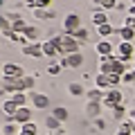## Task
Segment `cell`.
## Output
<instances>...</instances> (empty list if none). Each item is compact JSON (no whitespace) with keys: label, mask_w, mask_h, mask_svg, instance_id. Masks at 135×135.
<instances>
[{"label":"cell","mask_w":135,"mask_h":135,"mask_svg":"<svg viewBox=\"0 0 135 135\" xmlns=\"http://www.w3.org/2000/svg\"><path fill=\"white\" fill-rule=\"evenodd\" d=\"M36 133H38V126L34 122H27V124L20 126V135H36Z\"/></svg>","instance_id":"f546056e"},{"label":"cell","mask_w":135,"mask_h":135,"mask_svg":"<svg viewBox=\"0 0 135 135\" xmlns=\"http://www.w3.org/2000/svg\"><path fill=\"white\" fill-rule=\"evenodd\" d=\"M32 16L36 20H50L54 18V9H43V7H36V9L32 11Z\"/></svg>","instance_id":"e0dca14e"},{"label":"cell","mask_w":135,"mask_h":135,"mask_svg":"<svg viewBox=\"0 0 135 135\" xmlns=\"http://www.w3.org/2000/svg\"><path fill=\"white\" fill-rule=\"evenodd\" d=\"M117 135H135V128H133V124H131V119L117 124Z\"/></svg>","instance_id":"44dd1931"},{"label":"cell","mask_w":135,"mask_h":135,"mask_svg":"<svg viewBox=\"0 0 135 135\" xmlns=\"http://www.w3.org/2000/svg\"><path fill=\"white\" fill-rule=\"evenodd\" d=\"M122 104H124V95H122V90H117V88L108 90L106 95H104V99H101V106L113 108V110H115L117 106H122Z\"/></svg>","instance_id":"3957f363"},{"label":"cell","mask_w":135,"mask_h":135,"mask_svg":"<svg viewBox=\"0 0 135 135\" xmlns=\"http://www.w3.org/2000/svg\"><path fill=\"white\" fill-rule=\"evenodd\" d=\"M16 110H18V106H16L14 101H11L9 97H7V99L2 101V113H5V115H7V117H9V119H11V117L16 115Z\"/></svg>","instance_id":"7402d4cb"},{"label":"cell","mask_w":135,"mask_h":135,"mask_svg":"<svg viewBox=\"0 0 135 135\" xmlns=\"http://www.w3.org/2000/svg\"><path fill=\"white\" fill-rule=\"evenodd\" d=\"M20 52H23L25 56H32V59H41V56H45L41 41H38V43H25L23 47H20Z\"/></svg>","instance_id":"8992f818"},{"label":"cell","mask_w":135,"mask_h":135,"mask_svg":"<svg viewBox=\"0 0 135 135\" xmlns=\"http://www.w3.org/2000/svg\"><path fill=\"white\" fill-rule=\"evenodd\" d=\"M5 92H7V90H5V81H0V97L5 95Z\"/></svg>","instance_id":"74e56055"},{"label":"cell","mask_w":135,"mask_h":135,"mask_svg":"<svg viewBox=\"0 0 135 135\" xmlns=\"http://www.w3.org/2000/svg\"><path fill=\"white\" fill-rule=\"evenodd\" d=\"M122 83H124V86H133V70H128V72L122 74Z\"/></svg>","instance_id":"d6a6232c"},{"label":"cell","mask_w":135,"mask_h":135,"mask_svg":"<svg viewBox=\"0 0 135 135\" xmlns=\"http://www.w3.org/2000/svg\"><path fill=\"white\" fill-rule=\"evenodd\" d=\"M52 115L56 117L59 122H65L68 117H70V110H68V108H63V106H56V108H52Z\"/></svg>","instance_id":"f1b7e54d"},{"label":"cell","mask_w":135,"mask_h":135,"mask_svg":"<svg viewBox=\"0 0 135 135\" xmlns=\"http://www.w3.org/2000/svg\"><path fill=\"white\" fill-rule=\"evenodd\" d=\"M9 99L11 101H14V104H16V106H27V101H29V95H27V92H14V95H9Z\"/></svg>","instance_id":"603a6c76"},{"label":"cell","mask_w":135,"mask_h":135,"mask_svg":"<svg viewBox=\"0 0 135 135\" xmlns=\"http://www.w3.org/2000/svg\"><path fill=\"white\" fill-rule=\"evenodd\" d=\"M29 101H32V106L36 108V110H45V108L50 106V97L45 95V92H32V95H29Z\"/></svg>","instance_id":"52a82bcc"},{"label":"cell","mask_w":135,"mask_h":135,"mask_svg":"<svg viewBox=\"0 0 135 135\" xmlns=\"http://www.w3.org/2000/svg\"><path fill=\"white\" fill-rule=\"evenodd\" d=\"M133 108H135V106H133Z\"/></svg>","instance_id":"7bdbcfd3"},{"label":"cell","mask_w":135,"mask_h":135,"mask_svg":"<svg viewBox=\"0 0 135 135\" xmlns=\"http://www.w3.org/2000/svg\"><path fill=\"white\" fill-rule=\"evenodd\" d=\"M135 54V43H128V41H119V45H117V56L122 59V61H131Z\"/></svg>","instance_id":"5b68a950"},{"label":"cell","mask_w":135,"mask_h":135,"mask_svg":"<svg viewBox=\"0 0 135 135\" xmlns=\"http://www.w3.org/2000/svg\"><path fill=\"white\" fill-rule=\"evenodd\" d=\"M113 117L117 119V124H119V122H126V119H128V110H126L124 104H122V106H117L115 110H113Z\"/></svg>","instance_id":"484cf974"},{"label":"cell","mask_w":135,"mask_h":135,"mask_svg":"<svg viewBox=\"0 0 135 135\" xmlns=\"http://www.w3.org/2000/svg\"><path fill=\"white\" fill-rule=\"evenodd\" d=\"M27 20H23V18H16V20H11V29H14L16 34H23L25 36V32H27Z\"/></svg>","instance_id":"cb8c5ba5"},{"label":"cell","mask_w":135,"mask_h":135,"mask_svg":"<svg viewBox=\"0 0 135 135\" xmlns=\"http://www.w3.org/2000/svg\"><path fill=\"white\" fill-rule=\"evenodd\" d=\"M133 70H135V65H133Z\"/></svg>","instance_id":"b9f144b4"},{"label":"cell","mask_w":135,"mask_h":135,"mask_svg":"<svg viewBox=\"0 0 135 135\" xmlns=\"http://www.w3.org/2000/svg\"><path fill=\"white\" fill-rule=\"evenodd\" d=\"M72 36L79 41V43H83V41H88V29L81 27V29H77V32H72Z\"/></svg>","instance_id":"1f68e13d"},{"label":"cell","mask_w":135,"mask_h":135,"mask_svg":"<svg viewBox=\"0 0 135 135\" xmlns=\"http://www.w3.org/2000/svg\"><path fill=\"white\" fill-rule=\"evenodd\" d=\"M86 86H83L81 81H70L68 83V95L70 97H86Z\"/></svg>","instance_id":"4fadbf2b"},{"label":"cell","mask_w":135,"mask_h":135,"mask_svg":"<svg viewBox=\"0 0 135 135\" xmlns=\"http://www.w3.org/2000/svg\"><path fill=\"white\" fill-rule=\"evenodd\" d=\"M52 135H68V133H65V128H63V126H61V128H59V131H54Z\"/></svg>","instance_id":"8d00e7d4"},{"label":"cell","mask_w":135,"mask_h":135,"mask_svg":"<svg viewBox=\"0 0 135 135\" xmlns=\"http://www.w3.org/2000/svg\"><path fill=\"white\" fill-rule=\"evenodd\" d=\"M65 59V68H81L83 65V52H74V54H68Z\"/></svg>","instance_id":"5bb4252c"},{"label":"cell","mask_w":135,"mask_h":135,"mask_svg":"<svg viewBox=\"0 0 135 135\" xmlns=\"http://www.w3.org/2000/svg\"><path fill=\"white\" fill-rule=\"evenodd\" d=\"M0 133L2 135H20V124H16V122H7L2 128H0Z\"/></svg>","instance_id":"ac0fdd59"},{"label":"cell","mask_w":135,"mask_h":135,"mask_svg":"<svg viewBox=\"0 0 135 135\" xmlns=\"http://www.w3.org/2000/svg\"><path fill=\"white\" fill-rule=\"evenodd\" d=\"M45 72H47L50 77H56V74L63 72V63L59 61V59H54V61H50V65L45 68Z\"/></svg>","instance_id":"d6986e66"},{"label":"cell","mask_w":135,"mask_h":135,"mask_svg":"<svg viewBox=\"0 0 135 135\" xmlns=\"http://www.w3.org/2000/svg\"><path fill=\"white\" fill-rule=\"evenodd\" d=\"M11 122H16V124H27V122H32V108L29 106H20L18 110H16V115L11 117Z\"/></svg>","instance_id":"30bf717a"},{"label":"cell","mask_w":135,"mask_h":135,"mask_svg":"<svg viewBox=\"0 0 135 135\" xmlns=\"http://www.w3.org/2000/svg\"><path fill=\"white\" fill-rule=\"evenodd\" d=\"M104 126H106V124H104V122H101V117H99V119H95V128L104 131Z\"/></svg>","instance_id":"d590c367"},{"label":"cell","mask_w":135,"mask_h":135,"mask_svg":"<svg viewBox=\"0 0 135 135\" xmlns=\"http://www.w3.org/2000/svg\"><path fill=\"white\" fill-rule=\"evenodd\" d=\"M63 36V43L61 47H59V56H68V54H74V52H81V43H79L77 38H74L72 34H61Z\"/></svg>","instance_id":"7a4b0ae2"},{"label":"cell","mask_w":135,"mask_h":135,"mask_svg":"<svg viewBox=\"0 0 135 135\" xmlns=\"http://www.w3.org/2000/svg\"><path fill=\"white\" fill-rule=\"evenodd\" d=\"M131 5H135V0H131Z\"/></svg>","instance_id":"60d3db41"},{"label":"cell","mask_w":135,"mask_h":135,"mask_svg":"<svg viewBox=\"0 0 135 135\" xmlns=\"http://www.w3.org/2000/svg\"><path fill=\"white\" fill-rule=\"evenodd\" d=\"M95 52H97V56H113L115 47H113V43L108 38H99L97 45H95Z\"/></svg>","instance_id":"ba28073f"},{"label":"cell","mask_w":135,"mask_h":135,"mask_svg":"<svg viewBox=\"0 0 135 135\" xmlns=\"http://www.w3.org/2000/svg\"><path fill=\"white\" fill-rule=\"evenodd\" d=\"M36 7H43V9H52V0H36Z\"/></svg>","instance_id":"836d02e7"},{"label":"cell","mask_w":135,"mask_h":135,"mask_svg":"<svg viewBox=\"0 0 135 135\" xmlns=\"http://www.w3.org/2000/svg\"><path fill=\"white\" fill-rule=\"evenodd\" d=\"M104 95H106L104 90H99V88H92V90L86 92V99H88V101H101V99H104Z\"/></svg>","instance_id":"4316f807"},{"label":"cell","mask_w":135,"mask_h":135,"mask_svg":"<svg viewBox=\"0 0 135 135\" xmlns=\"http://www.w3.org/2000/svg\"><path fill=\"white\" fill-rule=\"evenodd\" d=\"M133 86H135V70H133Z\"/></svg>","instance_id":"ab89813d"},{"label":"cell","mask_w":135,"mask_h":135,"mask_svg":"<svg viewBox=\"0 0 135 135\" xmlns=\"http://www.w3.org/2000/svg\"><path fill=\"white\" fill-rule=\"evenodd\" d=\"M61 126H63V122H59L54 115H50L47 119H45V128H47V131H52V133H54V131H59Z\"/></svg>","instance_id":"83f0119b"},{"label":"cell","mask_w":135,"mask_h":135,"mask_svg":"<svg viewBox=\"0 0 135 135\" xmlns=\"http://www.w3.org/2000/svg\"><path fill=\"white\" fill-rule=\"evenodd\" d=\"M117 36H119V41H128V43H135V29L128 27V25H122L119 29H117Z\"/></svg>","instance_id":"2e32d148"},{"label":"cell","mask_w":135,"mask_h":135,"mask_svg":"<svg viewBox=\"0 0 135 135\" xmlns=\"http://www.w3.org/2000/svg\"><path fill=\"white\" fill-rule=\"evenodd\" d=\"M115 61H117V54H113V56H99L97 59V70H99L101 74H113Z\"/></svg>","instance_id":"277c9868"},{"label":"cell","mask_w":135,"mask_h":135,"mask_svg":"<svg viewBox=\"0 0 135 135\" xmlns=\"http://www.w3.org/2000/svg\"><path fill=\"white\" fill-rule=\"evenodd\" d=\"M128 16H135V5H131V7H128Z\"/></svg>","instance_id":"f35d334b"},{"label":"cell","mask_w":135,"mask_h":135,"mask_svg":"<svg viewBox=\"0 0 135 135\" xmlns=\"http://www.w3.org/2000/svg\"><path fill=\"white\" fill-rule=\"evenodd\" d=\"M25 43H38V29L34 25H29L27 32H25Z\"/></svg>","instance_id":"d4e9b609"},{"label":"cell","mask_w":135,"mask_h":135,"mask_svg":"<svg viewBox=\"0 0 135 135\" xmlns=\"http://www.w3.org/2000/svg\"><path fill=\"white\" fill-rule=\"evenodd\" d=\"M90 20H92V25H95V27H99V25H106V23H108V14L101 9V7H97V9L92 11Z\"/></svg>","instance_id":"9a60e30c"},{"label":"cell","mask_w":135,"mask_h":135,"mask_svg":"<svg viewBox=\"0 0 135 135\" xmlns=\"http://www.w3.org/2000/svg\"><path fill=\"white\" fill-rule=\"evenodd\" d=\"M128 119H131V124H133V128H135V108L128 110Z\"/></svg>","instance_id":"e575fe53"},{"label":"cell","mask_w":135,"mask_h":135,"mask_svg":"<svg viewBox=\"0 0 135 135\" xmlns=\"http://www.w3.org/2000/svg\"><path fill=\"white\" fill-rule=\"evenodd\" d=\"M86 117L88 119H99L101 117V101H86Z\"/></svg>","instance_id":"7c38bea8"},{"label":"cell","mask_w":135,"mask_h":135,"mask_svg":"<svg viewBox=\"0 0 135 135\" xmlns=\"http://www.w3.org/2000/svg\"><path fill=\"white\" fill-rule=\"evenodd\" d=\"M95 29H97V34H99V38H108V36L117 34V29L113 27L110 23H106V25H99V27H95Z\"/></svg>","instance_id":"ffe728a7"},{"label":"cell","mask_w":135,"mask_h":135,"mask_svg":"<svg viewBox=\"0 0 135 135\" xmlns=\"http://www.w3.org/2000/svg\"><path fill=\"white\" fill-rule=\"evenodd\" d=\"M2 77L14 79V77H25V74H23V68H20L18 63H5V65H2Z\"/></svg>","instance_id":"8fae6325"},{"label":"cell","mask_w":135,"mask_h":135,"mask_svg":"<svg viewBox=\"0 0 135 135\" xmlns=\"http://www.w3.org/2000/svg\"><path fill=\"white\" fill-rule=\"evenodd\" d=\"M81 27H83V20H81V16H79L77 11H70V14L63 16L61 34H72V32H77V29H81Z\"/></svg>","instance_id":"6da1fadb"},{"label":"cell","mask_w":135,"mask_h":135,"mask_svg":"<svg viewBox=\"0 0 135 135\" xmlns=\"http://www.w3.org/2000/svg\"><path fill=\"white\" fill-rule=\"evenodd\" d=\"M95 5H99L104 11H108V9H113V7H117V0H92Z\"/></svg>","instance_id":"4dcf8cb0"},{"label":"cell","mask_w":135,"mask_h":135,"mask_svg":"<svg viewBox=\"0 0 135 135\" xmlns=\"http://www.w3.org/2000/svg\"><path fill=\"white\" fill-rule=\"evenodd\" d=\"M95 88H99V90H104V92H108V90H113V79H110V74H101V72H97V77H95Z\"/></svg>","instance_id":"9c48e42d"}]
</instances>
